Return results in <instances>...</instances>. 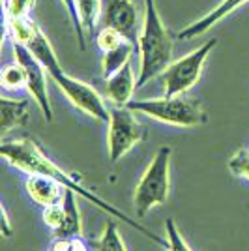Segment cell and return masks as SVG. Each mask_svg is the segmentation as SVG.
<instances>
[{
    "label": "cell",
    "mask_w": 249,
    "mask_h": 251,
    "mask_svg": "<svg viewBox=\"0 0 249 251\" xmlns=\"http://www.w3.org/2000/svg\"><path fill=\"white\" fill-rule=\"evenodd\" d=\"M0 154L2 157L10 163L11 167L19 169L26 175H45V176H51L54 180H58L60 184H64V188L73 189L77 195L84 197L86 201H90L92 204H96L98 208H101L107 216H114V218H120V220L127 223L129 227L141 230L146 238H150L156 244L165 246V240H161L157 234H154L152 230H148L146 227H143L139 221L131 220L129 216H125L124 212H120L118 208H114L113 204H109L107 201L100 199L92 189H86L81 184V178L72 176L68 175L62 167H58L51 157L45 154V150L40 147V143L32 137H23V139H15V141H4L2 147H0Z\"/></svg>",
    "instance_id": "cell-1"
},
{
    "label": "cell",
    "mask_w": 249,
    "mask_h": 251,
    "mask_svg": "<svg viewBox=\"0 0 249 251\" xmlns=\"http://www.w3.org/2000/svg\"><path fill=\"white\" fill-rule=\"evenodd\" d=\"M28 47L38 56V60L45 66L47 75L58 84V88L64 92V96L81 113L92 116V118L100 120V122H109L111 109L105 105L101 96L98 94V90L94 86L83 83V81H79V79H75V77H72V75H68L64 72L60 62H58V58H56V52L52 49L51 42L47 40V36L42 32V28L36 32V36L32 38Z\"/></svg>",
    "instance_id": "cell-2"
},
{
    "label": "cell",
    "mask_w": 249,
    "mask_h": 251,
    "mask_svg": "<svg viewBox=\"0 0 249 251\" xmlns=\"http://www.w3.org/2000/svg\"><path fill=\"white\" fill-rule=\"evenodd\" d=\"M139 52L141 68L137 77V88L161 75L167 66L173 62V38L161 23L154 0H145V19L139 36Z\"/></svg>",
    "instance_id": "cell-3"
},
{
    "label": "cell",
    "mask_w": 249,
    "mask_h": 251,
    "mask_svg": "<svg viewBox=\"0 0 249 251\" xmlns=\"http://www.w3.org/2000/svg\"><path fill=\"white\" fill-rule=\"evenodd\" d=\"M131 111L146 115L157 122H163L176 127H197L206 124V111L197 98L187 94L163 96L152 100H131L125 105Z\"/></svg>",
    "instance_id": "cell-4"
},
{
    "label": "cell",
    "mask_w": 249,
    "mask_h": 251,
    "mask_svg": "<svg viewBox=\"0 0 249 251\" xmlns=\"http://www.w3.org/2000/svg\"><path fill=\"white\" fill-rule=\"evenodd\" d=\"M171 147L157 148L154 159L148 163L143 176L139 178L133 193L137 218H145L146 214L156 206H161L169 199L171 191Z\"/></svg>",
    "instance_id": "cell-5"
},
{
    "label": "cell",
    "mask_w": 249,
    "mask_h": 251,
    "mask_svg": "<svg viewBox=\"0 0 249 251\" xmlns=\"http://www.w3.org/2000/svg\"><path fill=\"white\" fill-rule=\"evenodd\" d=\"M216 43H218V38H212L210 42L202 43L195 51L187 52L182 58L169 64L167 70L161 74L163 96L187 94L199 83L208 54L216 47Z\"/></svg>",
    "instance_id": "cell-6"
},
{
    "label": "cell",
    "mask_w": 249,
    "mask_h": 251,
    "mask_svg": "<svg viewBox=\"0 0 249 251\" xmlns=\"http://www.w3.org/2000/svg\"><path fill=\"white\" fill-rule=\"evenodd\" d=\"M109 129H107V148H109V159L111 163L120 161L122 157L137 147L146 137V126L139 120L135 111L129 107L114 105L111 107L109 116Z\"/></svg>",
    "instance_id": "cell-7"
},
{
    "label": "cell",
    "mask_w": 249,
    "mask_h": 251,
    "mask_svg": "<svg viewBox=\"0 0 249 251\" xmlns=\"http://www.w3.org/2000/svg\"><path fill=\"white\" fill-rule=\"evenodd\" d=\"M13 56L26 72V90L30 92L32 100L38 103L43 118L47 122H51L52 107L49 101V94H47V75H45L47 70H45V66L38 60V56L30 51V47L23 45V43H13Z\"/></svg>",
    "instance_id": "cell-8"
},
{
    "label": "cell",
    "mask_w": 249,
    "mask_h": 251,
    "mask_svg": "<svg viewBox=\"0 0 249 251\" xmlns=\"http://www.w3.org/2000/svg\"><path fill=\"white\" fill-rule=\"evenodd\" d=\"M101 25L107 28L120 32L127 42L139 49V15L133 0H101Z\"/></svg>",
    "instance_id": "cell-9"
},
{
    "label": "cell",
    "mask_w": 249,
    "mask_h": 251,
    "mask_svg": "<svg viewBox=\"0 0 249 251\" xmlns=\"http://www.w3.org/2000/svg\"><path fill=\"white\" fill-rule=\"evenodd\" d=\"M25 188H26L28 197L43 208L60 202L64 199V193H66L64 184H60L58 180H54L51 176H45V175H28L26 182H25Z\"/></svg>",
    "instance_id": "cell-10"
},
{
    "label": "cell",
    "mask_w": 249,
    "mask_h": 251,
    "mask_svg": "<svg viewBox=\"0 0 249 251\" xmlns=\"http://www.w3.org/2000/svg\"><path fill=\"white\" fill-rule=\"evenodd\" d=\"M135 90H137V79L135 75H133L131 62H127L122 70H118L109 79H105V94H107V98L114 105L125 107V105L131 101Z\"/></svg>",
    "instance_id": "cell-11"
},
{
    "label": "cell",
    "mask_w": 249,
    "mask_h": 251,
    "mask_svg": "<svg viewBox=\"0 0 249 251\" xmlns=\"http://www.w3.org/2000/svg\"><path fill=\"white\" fill-rule=\"evenodd\" d=\"M246 2H249V0H223L219 6H216V8L210 11V13H206L204 17H200L199 21L191 23V25H187L186 28H182V30L176 34V38L178 40H191V38H197V36L210 30L212 26H216L221 19L227 17L228 13L238 10L240 6H244Z\"/></svg>",
    "instance_id": "cell-12"
},
{
    "label": "cell",
    "mask_w": 249,
    "mask_h": 251,
    "mask_svg": "<svg viewBox=\"0 0 249 251\" xmlns=\"http://www.w3.org/2000/svg\"><path fill=\"white\" fill-rule=\"evenodd\" d=\"M0 133L2 137L8 131L26 126L30 120V101L28 100H10L6 96L0 98Z\"/></svg>",
    "instance_id": "cell-13"
},
{
    "label": "cell",
    "mask_w": 249,
    "mask_h": 251,
    "mask_svg": "<svg viewBox=\"0 0 249 251\" xmlns=\"http://www.w3.org/2000/svg\"><path fill=\"white\" fill-rule=\"evenodd\" d=\"M64 206V223L60 229L54 230V236H83V220L77 204V193L66 188L62 199Z\"/></svg>",
    "instance_id": "cell-14"
},
{
    "label": "cell",
    "mask_w": 249,
    "mask_h": 251,
    "mask_svg": "<svg viewBox=\"0 0 249 251\" xmlns=\"http://www.w3.org/2000/svg\"><path fill=\"white\" fill-rule=\"evenodd\" d=\"M135 49L137 47L131 42H124L120 43L118 47L111 49V51H105L103 58H101V68H103L105 79H109L118 70H122L127 62H131V56H133Z\"/></svg>",
    "instance_id": "cell-15"
},
{
    "label": "cell",
    "mask_w": 249,
    "mask_h": 251,
    "mask_svg": "<svg viewBox=\"0 0 249 251\" xmlns=\"http://www.w3.org/2000/svg\"><path fill=\"white\" fill-rule=\"evenodd\" d=\"M38 30H40V26L34 23L32 17L4 19V38H11V43L28 45Z\"/></svg>",
    "instance_id": "cell-16"
},
{
    "label": "cell",
    "mask_w": 249,
    "mask_h": 251,
    "mask_svg": "<svg viewBox=\"0 0 249 251\" xmlns=\"http://www.w3.org/2000/svg\"><path fill=\"white\" fill-rule=\"evenodd\" d=\"M79 19L86 36L96 34V26L101 21V0H77Z\"/></svg>",
    "instance_id": "cell-17"
},
{
    "label": "cell",
    "mask_w": 249,
    "mask_h": 251,
    "mask_svg": "<svg viewBox=\"0 0 249 251\" xmlns=\"http://www.w3.org/2000/svg\"><path fill=\"white\" fill-rule=\"evenodd\" d=\"M94 251H127L124 238H122V234L118 230V225L113 220H109L105 223L101 236L94 242Z\"/></svg>",
    "instance_id": "cell-18"
},
{
    "label": "cell",
    "mask_w": 249,
    "mask_h": 251,
    "mask_svg": "<svg viewBox=\"0 0 249 251\" xmlns=\"http://www.w3.org/2000/svg\"><path fill=\"white\" fill-rule=\"evenodd\" d=\"M0 84L4 90H25L26 88V72L21 64L11 62L2 68L0 74Z\"/></svg>",
    "instance_id": "cell-19"
},
{
    "label": "cell",
    "mask_w": 249,
    "mask_h": 251,
    "mask_svg": "<svg viewBox=\"0 0 249 251\" xmlns=\"http://www.w3.org/2000/svg\"><path fill=\"white\" fill-rule=\"evenodd\" d=\"M165 250L167 251H191V248L187 246V242L184 240L182 232L176 227V223L173 218L165 220Z\"/></svg>",
    "instance_id": "cell-20"
},
{
    "label": "cell",
    "mask_w": 249,
    "mask_h": 251,
    "mask_svg": "<svg viewBox=\"0 0 249 251\" xmlns=\"http://www.w3.org/2000/svg\"><path fill=\"white\" fill-rule=\"evenodd\" d=\"M230 175L236 178H244L249 182V150L248 148H240L236 150L232 157L228 159L227 163Z\"/></svg>",
    "instance_id": "cell-21"
},
{
    "label": "cell",
    "mask_w": 249,
    "mask_h": 251,
    "mask_svg": "<svg viewBox=\"0 0 249 251\" xmlns=\"http://www.w3.org/2000/svg\"><path fill=\"white\" fill-rule=\"evenodd\" d=\"M36 0H4V19L30 17Z\"/></svg>",
    "instance_id": "cell-22"
},
{
    "label": "cell",
    "mask_w": 249,
    "mask_h": 251,
    "mask_svg": "<svg viewBox=\"0 0 249 251\" xmlns=\"http://www.w3.org/2000/svg\"><path fill=\"white\" fill-rule=\"evenodd\" d=\"M45 251H88L83 236H56Z\"/></svg>",
    "instance_id": "cell-23"
},
{
    "label": "cell",
    "mask_w": 249,
    "mask_h": 251,
    "mask_svg": "<svg viewBox=\"0 0 249 251\" xmlns=\"http://www.w3.org/2000/svg\"><path fill=\"white\" fill-rule=\"evenodd\" d=\"M127 42L124 36L120 34V32L113 30V28H107V26H103L101 30L96 32V45L101 49V51H111V49H114V47H118L120 43Z\"/></svg>",
    "instance_id": "cell-24"
},
{
    "label": "cell",
    "mask_w": 249,
    "mask_h": 251,
    "mask_svg": "<svg viewBox=\"0 0 249 251\" xmlns=\"http://www.w3.org/2000/svg\"><path fill=\"white\" fill-rule=\"evenodd\" d=\"M64 8L68 11L70 19H72L73 30H75V36H77V43L79 47L84 49L86 47V34L83 30V25H81V19H79V10H77V0H62Z\"/></svg>",
    "instance_id": "cell-25"
},
{
    "label": "cell",
    "mask_w": 249,
    "mask_h": 251,
    "mask_svg": "<svg viewBox=\"0 0 249 251\" xmlns=\"http://www.w3.org/2000/svg\"><path fill=\"white\" fill-rule=\"evenodd\" d=\"M43 223L49 227L51 230H58L60 225L64 223V206L62 201L52 204V206H47L43 208Z\"/></svg>",
    "instance_id": "cell-26"
},
{
    "label": "cell",
    "mask_w": 249,
    "mask_h": 251,
    "mask_svg": "<svg viewBox=\"0 0 249 251\" xmlns=\"http://www.w3.org/2000/svg\"><path fill=\"white\" fill-rule=\"evenodd\" d=\"M13 229H11V223H10V214H8V208L6 204H2V234L6 238H10Z\"/></svg>",
    "instance_id": "cell-27"
}]
</instances>
